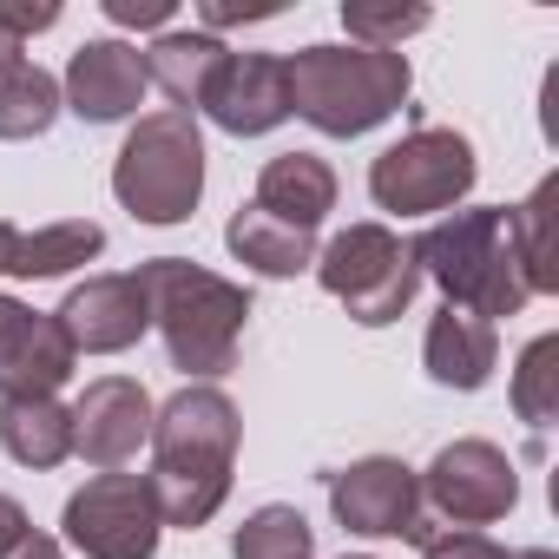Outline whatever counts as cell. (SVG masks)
Segmentation results:
<instances>
[{"mask_svg":"<svg viewBox=\"0 0 559 559\" xmlns=\"http://www.w3.org/2000/svg\"><path fill=\"white\" fill-rule=\"evenodd\" d=\"M237 441H243V421H237L230 395L211 382H185L152 415V474L145 480L158 493L165 526H204L224 507Z\"/></svg>","mask_w":559,"mask_h":559,"instance_id":"6da1fadb","label":"cell"},{"mask_svg":"<svg viewBox=\"0 0 559 559\" xmlns=\"http://www.w3.org/2000/svg\"><path fill=\"white\" fill-rule=\"evenodd\" d=\"M408 250H415V270L435 276L454 310H474V317L493 323V317H520L533 304V284H526V263H520V237H513V211L507 204L454 211V217L428 224Z\"/></svg>","mask_w":559,"mask_h":559,"instance_id":"7a4b0ae2","label":"cell"},{"mask_svg":"<svg viewBox=\"0 0 559 559\" xmlns=\"http://www.w3.org/2000/svg\"><path fill=\"white\" fill-rule=\"evenodd\" d=\"M132 276L152 304V330L165 336L171 369L211 382L237 362V336H243V317H250L243 284H224L217 270H198L191 257H152Z\"/></svg>","mask_w":559,"mask_h":559,"instance_id":"3957f363","label":"cell"},{"mask_svg":"<svg viewBox=\"0 0 559 559\" xmlns=\"http://www.w3.org/2000/svg\"><path fill=\"white\" fill-rule=\"evenodd\" d=\"M290 73V112L310 119L323 139H362L382 119H395L408 106V53H382V47H304L284 60Z\"/></svg>","mask_w":559,"mask_h":559,"instance_id":"277c9868","label":"cell"},{"mask_svg":"<svg viewBox=\"0 0 559 559\" xmlns=\"http://www.w3.org/2000/svg\"><path fill=\"white\" fill-rule=\"evenodd\" d=\"M112 191L139 224H185L204 198V132L191 112H145L112 165Z\"/></svg>","mask_w":559,"mask_h":559,"instance_id":"5b68a950","label":"cell"},{"mask_svg":"<svg viewBox=\"0 0 559 559\" xmlns=\"http://www.w3.org/2000/svg\"><path fill=\"white\" fill-rule=\"evenodd\" d=\"M317 284L362 323V330H382L395 323L408 304H415V250L389 230V224H349L343 237H330L317 250Z\"/></svg>","mask_w":559,"mask_h":559,"instance_id":"8992f818","label":"cell"},{"mask_svg":"<svg viewBox=\"0 0 559 559\" xmlns=\"http://www.w3.org/2000/svg\"><path fill=\"white\" fill-rule=\"evenodd\" d=\"M474 145L448 126H415L402 145H389L376 165H369V198L395 217H428V211H448L474 191Z\"/></svg>","mask_w":559,"mask_h":559,"instance_id":"52a82bcc","label":"cell"},{"mask_svg":"<svg viewBox=\"0 0 559 559\" xmlns=\"http://www.w3.org/2000/svg\"><path fill=\"white\" fill-rule=\"evenodd\" d=\"M67 546H80L86 559H152L165 539V513L145 474H93L67 513Z\"/></svg>","mask_w":559,"mask_h":559,"instance_id":"ba28073f","label":"cell"},{"mask_svg":"<svg viewBox=\"0 0 559 559\" xmlns=\"http://www.w3.org/2000/svg\"><path fill=\"white\" fill-rule=\"evenodd\" d=\"M330 513L362 539H415V546L435 539V520L421 507V474L395 454H369L330 474Z\"/></svg>","mask_w":559,"mask_h":559,"instance_id":"9c48e42d","label":"cell"},{"mask_svg":"<svg viewBox=\"0 0 559 559\" xmlns=\"http://www.w3.org/2000/svg\"><path fill=\"white\" fill-rule=\"evenodd\" d=\"M520 500V474L493 441H448L428 467H421V507H435L454 526H487L507 520Z\"/></svg>","mask_w":559,"mask_h":559,"instance_id":"30bf717a","label":"cell"},{"mask_svg":"<svg viewBox=\"0 0 559 559\" xmlns=\"http://www.w3.org/2000/svg\"><path fill=\"white\" fill-rule=\"evenodd\" d=\"M53 323L67 330L73 356H119L152 330V304L139 290V276H86V284L67 290Z\"/></svg>","mask_w":559,"mask_h":559,"instance_id":"8fae6325","label":"cell"},{"mask_svg":"<svg viewBox=\"0 0 559 559\" xmlns=\"http://www.w3.org/2000/svg\"><path fill=\"white\" fill-rule=\"evenodd\" d=\"M152 395L132 376H99L73 402V454L93 467H126L139 441H152Z\"/></svg>","mask_w":559,"mask_h":559,"instance_id":"7c38bea8","label":"cell"},{"mask_svg":"<svg viewBox=\"0 0 559 559\" xmlns=\"http://www.w3.org/2000/svg\"><path fill=\"white\" fill-rule=\"evenodd\" d=\"M145 86H152V80H145V53H139V47H126V40H86V47L67 60L60 99H67V112H80L86 126H112V119L139 112Z\"/></svg>","mask_w":559,"mask_h":559,"instance_id":"4fadbf2b","label":"cell"},{"mask_svg":"<svg viewBox=\"0 0 559 559\" xmlns=\"http://www.w3.org/2000/svg\"><path fill=\"white\" fill-rule=\"evenodd\" d=\"M204 112L230 132V139H257V132H276L290 119V73L284 60L270 53H230L217 86L204 93Z\"/></svg>","mask_w":559,"mask_h":559,"instance_id":"5bb4252c","label":"cell"},{"mask_svg":"<svg viewBox=\"0 0 559 559\" xmlns=\"http://www.w3.org/2000/svg\"><path fill=\"white\" fill-rule=\"evenodd\" d=\"M73 343L47 310H21L0 336V402L8 395H53L73 376Z\"/></svg>","mask_w":559,"mask_h":559,"instance_id":"9a60e30c","label":"cell"},{"mask_svg":"<svg viewBox=\"0 0 559 559\" xmlns=\"http://www.w3.org/2000/svg\"><path fill=\"white\" fill-rule=\"evenodd\" d=\"M421 362H428V376H435L441 389L474 395V389H487V376H493V362H500V336H493V323H487V317L441 304V310L428 317Z\"/></svg>","mask_w":559,"mask_h":559,"instance_id":"2e32d148","label":"cell"},{"mask_svg":"<svg viewBox=\"0 0 559 559\" xmlns=\"http://www.w3.org/2000/svg\"><path fill=\"white\" fill-rule=\"evenodd\" d=\"M257 211L284 217L297 230H317L330 211H336V171L317 158V152H276L263 171H257Z\"/></svg>","mask_w":559,"mask_h":559,"instance_id":"e0dca14e","label":"cell"},{"mask_svg":"<svg viewBox=\"0 0 559 559\" xmlns=\"http://www.w3.org/2000/svg\"><path fill=\"white\" fill-rule=\"evenodd\" d=\"M224 60H230V47L217 40V34H158L152 47H145V80L152 86H165L171 99H178V112H191V106H204V93L217 86V73H224Z\"/></svg>","mask_w":559,"mask_h":559,"instance_id":"ac0fdd59","label":"cell"},{"mask_svg":"<svg viewBox=\"0 0 559 559\" xmlns=\"http://www.w3.org/2000/svg\"><path fill=\"white\" fill-rule=\"evenodd\" d=\"M224 243H230V257L250 263L257 276H297V270L317 263V230H297V224L270 217V211H257V204H243V211L224 224Z\"/></svg>","mask_w":559,"mask_h":559,"instance_id":"d6986e66","label":"cell"},{"mask_svg":"<svg viewBox=\"0 0 559 559\" xmlns=\"http://www.w3.org/2000/svg\"><path fill=\"white\" fill-rule=\"evenodd\" d=\"M0 448L21 467H60L73 454V408H60V395H8L0 402Z\"/></svg>","mask_w":559,"mask_h":559,"instance_id":"ffe728a7","label":"cell"},{"mask_svg":"<svg viewBox=\"0 0 559 559\" xmlns=\"http://www.w3.org/2000/svg\"><path fill=\"white\" fill-rule=\"evenodd\" d=\"M99 250H106V230L93 217H67V224H47V230H21L8 276H67L80 263H93Z\"/></svg>","mask_w":559,"mask_h":559,"instance_id":"44dd1931","label":"cell"},{"mask_svg":"<svg viewBox=\"0 0 559 559\" xmlns=\"http://www.w3.org/2000/svg\"><path fill=\"white\" fill-rule=\"evenodd\" d=\"M60 112H67V99H60L53 73H40L34 60L0 67V139H40Z\"/></svg>","mask_w":559,"mask_h":559,"instance_id":"7402d4cb","label":"cell"},{"mask_svg":"<svg viewBox=\"0 0 559 559\" xmlns=\"http://www.w3.org/2000/svg\"><path fill=\"white\" fill-rule=\"evenodd\" d=\"M552 204H559V178H539V191L513 211V237H520V263L533 297L559 290V243H552Z\"/></svg>","mask_w":559,"mask_h":559,"instance_id":"603a6c76","label":"cell"},{"mask_svg":"<svg viewBox=\"0 0 559 559\" xmlns=\"http://www.w3.org/2000/svg\"><path fill=\"white\" fill-rule=\"evenodd\" d=\"M230 552L237 559H310L317 552V533L297 507H257L237 533H230Z\"/></svg>","mask_w":559,"mask_h":559,"instance_id":"cb8c5ba5","label":"cell"},{"mask_svg":"<svg viewBox=\"0 0 559 559\" xmlns=\"http://www.w3.org/2000/svg\"><path fill=\"white\" fill-rule=\"evenodd\" d=\"M513 415L526 428H552L559 421V336H533L520 369H513Z\"/></svg>","mask_w":559,"mask_h":559,"instance_id":"d4e9b609","label":"cell"},{"mask_svg":"<svg viewBox=\"0 0 559 559\" xmlns=\"http://www.w3.org/2000/svg\"><path fill=\"white\" fill-rule=\"evenodd\" d=\"M435 14L421 0L408 8H382V0H343V27H349V47H382V53H402L408 34H421Z\"/></svg>","mask_w":559,"mask_h":559,"instance_id":"484cf974","label":"cell"},{"mask_svg":"<svg viewBox=\"0 0 559 559\" xmlns=\"http://www.w3.org/2000/svg\"><path fill=\"white\" fill-rule=\"evenodd\" d=\"M0 27H8L14 40L47 34V27H60V0H0Z\"/></svg>","mask_w":559,"mask_h":559,"instance_id":"4316f807","label":"cell"},{"mask_svg":"<svg viewBox=\"0 0 559 559\" xmlns=\"http://www.w3.org/2000/svg\"><path fill=\"white\" fill-rule=\"evenodd\" d=\"M421 559H507V546H493L487 533L454 526V533H435V539L421 546Z\"/></svg>","mask_w":559,"mask_h":559,"instance_id":"83f0119b","label":"cell"},{"mask_svg":"<svg viewBox=\"0 0 559 559\" xmlns=\"http://www.w3.org/2000/svg\"><path fill=\"white\" fill-rule=\"evenodd\" d=\"M276 14H284L276 0H250V8H243V0H198L204 34H211V27H237V21H276Z\"/></svg>","mask_w":559,"mask_h":559,"instance_id":"f1b7e54d","label":"cell"},{"mask_svg":"<svg viewBox=\"0 0 559 559\" xmlns=\"http://www.w3.org/2000/svg\"><path fill=\"white\" fill-rule=\"evenodd\" d=\"M106 21L112 27H165L171 0H106Z\"/></svg>","mask_w":559,"mask_h":559,"instance_id":"f546056e","label":"cell"},{"mask_svg":"<svg viewBox=\"0 0 559 559\" xmlns=\"http://www.w3.org/2000/svg\"><path fill=\"white\" fill-rule=\"evenodd\" d=\"M27 533H34V520H27V507H21L14 493H0V559H8V552H14V546L27 539Z\"/></svg>","mask_w":559,"mask_h":559,"instance_id":"4dcf8cb0","label":"cell"},{"mask_svg":"<svg viewBox=\"0 0 559 559\" xmlns=\"http://www.w3.org/2000/svg\"><path fill=\"white\" fill-rule=\"evenodd\" d=\"M8 559H67V552H60V539H47V533H27V539L8 552Z\"/></svg>","mask_w":559,"mask_h":559,"instance_id":"1f68e13d","label":"cell"},{"mask_svg":"<svg viewBox=\"0 0 559 559\" xmlns=\"http://www.w3.org/2000/svg\"><path fill=\"white\" fill-rule=\"evenodd\" d=\"M14 243H21V230L0 224V276H8V263H14Z\"/></svg>","mask_w":559,"mask_h":559,"instance_id":"d6a6232c","label":"cell"},{"mask_svg":"<svg viewBox=\"0 0 559 559\" xmlns=\"http://www.w3.org/2000/svg\"><path fill=\"white\" fill-rule=\"evenodd\" d=\"M8 60H21V40H14L8 27H0V67H8Z\"/></svg>","mask_w":559,"mask_h":559,"instance_id":"836d02e7","label":"cell"},{"mask_svg":"<svg viewBox=\"0 0 559 559\" xmlns=\"http://www.w3.org/2000/svg\"><path fill=\"white\" fill-rule=\"evenodd\" d=\"M21 310H27V304H14V297H0V336H8V323H14Z\"/></svg>","mask_w":559,"mask_h":559,"instance_id":"e575fe53","label":"cell"},{"mask_svg":"<svg viewBox=\"0 0 559 559\" xmlns=\"http://www.w3.org/2000/svg\"><path fill=\"white\" fill-rule=\"evenodd\" d=\"M507 559H552L546 546H526V552H507Z\"/></svg>","mask_w":559,"mask_h":559,"instance_id":"d590c367","label":"cell"},{"mask_svg":"<svg viewBox=\"0 0 559 559\" xmlns=\"http://www.w3.org/2000/svg\"><path fill=\"white\" fill-rule=\"evenodd\" d=\"M349 559H369V552H349Z\"/></svg>","mask_w":559,"mask_h":559,"instance_id":"8d00e7d4","label":"cell"}]
</instances>
